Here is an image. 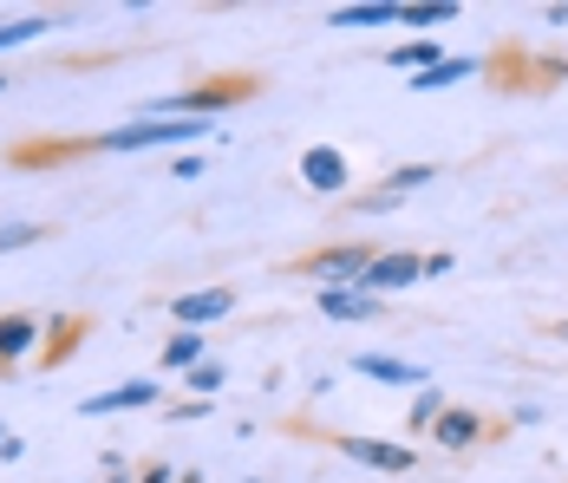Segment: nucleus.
<instances>
[{
  "label": "nucleus",
  "mask_w": 568,
  "mask_h": 483,
  "mask_svg": "<svg viewBox=\"0 0 568 483\" xmlns=\"http://www.w3.org/2000/svg\"><path fill=\"white\" fill-rule=\"evenodd\" d=\"M196 138H223L210 118H131V124H118V131H99V144L92 151H105V158H138V151H183V144H196Z\"/></svg>",
  "instance_id": "nucleus-1"
},
{
  "label": "nucleus",
  "mask_w": 568,
  "mask_h": 483,
  "mask_svg": "<svg viewBox=\"0 0 568 483\" xmlns=\"http://www.w3.org/2000/svg\"><path fill=\"white\" fill-rule=\"evenodd\" d=\"M255 92V79H235V85H183V92H171V99H151V105L138 111V118H223L229 105H242Z\"/></svg>",
  "instance_id": "nucleus-2"
},
{
  "label": "nucleus",
  "mask_w": 568,
  "mask_h": 483,
  "mask_svg": "<svg viewBox=\"0 0 568 483\" xmlns=\"http://www.w3.org/2000/svg\"><path fill=\"white\" fill-rule=\"evenodd\" d=\"M373 242H334V249H314V255H301L294 269L307 274V281H321V288H359V274L373 269Z\"/></svg>",
  "instance_id": "nucleus-3"
},
{
  "label": "nucleus",
  "mask_w": 568,
  "mask_h": 483,
  "mask_svg": "<svg viewBox=\"0 0 568 483\" xmlns=\"http://www.w3.org/2000/svg\"><path fill=\"white\" fill-rule=\"evenodd\" d=\"M418 281H425V255H412V249H379V255H373V269L359 274V294L386 301V294L418 288Z\"/></svg>",
  "instance_id": "nucleus-4"
},
{
  "label": "nucleus",
  "mask_w": 568,
  "mask_h": 483,
  "mask_svg": "<svg viewBox=\"0 0 568 483\" xmlns=\"http://www.w3.org/2000/svg\"><path fill=\"white\" fill-rule=\"evenodd\" d=\"M301 183H307L314 197H346L353 163H346L341 144H307V151H301Z\"/></svg>",
  "instance_id": "nucleus-5"
},
{
  "label": "nucleus",
  "mask_w": 568,
  "mask_h": 483,
  "mask_svg": "<svg viewBox=\"0 0 568 483\" xmlns=\"http://www.w3.org/2000/svg\"><path fill=\"white\" fill-rule=\"evenodd\" d=\"M235 301H242L235 288H190V294H176V301H171V321L203 333V326L229 321V314H235Z\"/></svg>",
  "instance_id": "nucleus-6"
},
{
  "label": "nucleus",
  "mask_w": 568,
  "mask_h": 483,
  "mask_svg": "<svg viewBox=\"0 0 568 483\" xmlns=\"http://www.w3.org/2000/svg\"><path fill=\"white\" fill-rule=\"evenodd\" d=\"M164 392H158V379H124L112 392H99V399H79V419H112V412H151Z\"/></svg>",
  "instance_id": "nucleus-7"
},
{
  "label": "nucleus",
  "mask_w": 568,
  "mask_h": 483,
  "mask_svg": "<svg viewBox=\"0 0 568 483\" xmlns=\"http://www.w3.org/2000/svg\"><path fill=\"white\" fill-rule=\"evenodd\" d=\"M341 451L353 457V464L379 471V477H405V471L418 464V451H412V444H386V437H346Z\"/></svg>",
  "instance_id": "nucleus-8"
},
{
  "label": "nucleus",
  "mask_w": 568,
  "mask_h": 483,
  "mask_svg": "<svg viewBox=\"0 0 568 483\" xmlns=\"http://www.w3.org/2000/svg\"><path fill=\"white\" fill-rule=\"evenodd\" d=\"M477 72H484V59H477V53H445L438 66L412 72V79H405V92H452V85H464V79H477Z\"/></svg>",
  "instance_id": "nucleus-9"
},
{
  "label": "nucleus",
  "mask_w": 568,
  "mask_h": 483,
  "mask_svg": "<svg viewBox=\"0 0 568 483\" xmlns=\"http://www.w3.org/2000/svg\"><path fill=\"white\" fill-rule=\"evenodd\" d=\"M314 308H321L327 321H379V314H386V301H373V294H359V288H314Z\"/></svg>",
  "instance_id": "nucleus-10"
},
{
  "label": "nucleus",
  "mask_w": 568,
  "mask_h": 483,
  "mask_svg": "<svg viewBox=\"0 0 568 483\" xmlns=\"http://www.w3.org/2000/svg\"><path fill=\"white\" fill-rule=\"evenodd\" d=\"M40 340H47V326L33 321V314H0V366L33 360V353H40Z\"/></svg>",
  "instance_id": "nucleus-11"
},
{
  "label": "nucleus",
  "mask_w": 568,
  "mask_h": 483,
  "mask_svg": "<svg viewBox=\"0 0 568 483\" xmlns=\"http://www.w3.org/2000/svg\"><path fill=\"white\" fill-rule=\"evenodd\" d=\"M353 373H359V379H379V385H432V373H425V366L393 360V353H353Z\"/></svg>",
  "instance_id": "nucleus-12"
},
{
  "label": "nucleus",
  "mask_w": 568,
  "mask_h": 483,
  "mask_svg": "<svg viewBox=\"0 0 568 483\" xmlns=\"http://www.w3.org/2000/svg\"><path fill=\"white\" fill-rule=\"evenodd\" d=\"M432 437H438L445 451H470V444L484 437V412H470V405H445V419L432 425Z\"/></svg>",
  "instance_id": "nucleus-13"
},
{
  "label": "nucleus",
  "mask_w": 568,
  "mask_h": 483,
  "mask_svg": "<svg viewBox=\"0 0 568 483\" xmlns=\"http://www.w3.org/2000/svg\"><path fill=\"white\" fill-rule=\"evenodd\" d=\"M398 7L393 0H359V7H334L327 13V27H341V33H359V27H393Z\"/></svg>",
  "instance_id": "nucleus-14"
},
{
  "label": "nucleus",
  "mask_w": 568,
  "mask_h": 483,
  "mask_svg": "<svg viewBox=\"0 0 568 483\" xmlns=\"http://www.w3.org/2000/svg\"><path fill=\"white\" fill-rule=\"evenodd\" d=\"M203 346H210V340H203L196 326H176L158 360H164V373H196V366H203Z\"/></svg>",
  "instance_id": "nucleus-15"
},
{
  "label": "nucleus",
  "mask_w": 568,
  "mask_h": 483,
  "mask_svg": "<svg viewBox=\"0 0 568 483\" xmlns=\"http://www.w3.org/2000/svg\"><path fill=\"white\" fill-rule=\"evenodd\" d=\"M438 59H445V47H438V40H418V33L398 40V47H386V66H393V72H425V66H438Z\"/></svg>",
  "instance_id": "nucleus-16"
},
{
  "label": "nucleus",
  "mask_w": 568,
  "mask_h": 483,
  "mask_svg": "<svg viewBox=\"0 0 568 483\" xmlns=\"http://www.w3.org/2000/svg\"><path fill=\"white\" fill-rule=\"evenodd\" d=\"M445 20H457V0H405L398 7V27H418V40H425V27H445Z\"/></svg>",
  "instance_id": "nucleus-17"
},
{
  "label": "nucleus",
  "mask_w": 568,
  "mask_h": 483,
  "mask_svg": "<svg viewBox=\"0 0 568 483\" xmlns=\"http://www.w3.org/2000/svg\"><path fill=\"white\" fill-rule=\"evenodd\" d=\"M432 177H438V163H398V170H386V177H379V190L405 203V197H412V190H425Z\"/></svg>",
  "instance_id": "nucleus-18"
},
{
  "label": "nucleus",
  "mask_w": 568,
  "mask_h": 483,
  "mask_svg": "<svg viewBox=\"0 0 568 483\" xmlns=\"http://www.w3.org/2000/svg\"><path fill=\"white\" fill-rule=\"evenodd\" d=\"M59 20L53 13H20V20H7V27H0V53H7V47H33V40H40V33H53Z\"/></svg>",
  "instance_id": "nucleus-19"
},
{
  "label": "nucleus",
  "mask_w": 568,
  "mask_h": 483,
  "mask_svg": "<svg viewBox=\"0 0 568 483\" xmlns=\"http://www.w3.org/2000/svg\"><path fill=\"white\" fill-rule=\"evenodd\" d=\"M438 419H445V392H438V385H418V399H412L405 425H412V431H432Z\"/></svg>",
  "instance_id": "nucleus-20"
},
{
  "label": "nucleus",
  "mask_w": 568,
  "mask_h": 483,
  "mask_svg": "<svg viewBox=\"0 0 568 483\" xmlns=\"http://www.w3.org/2000/svg\"><path fill=\"white\" fill-rule=\"evenodd\" d=\"M33 242H47V222H0V255H20Z\"/></svg>",
  "instance_id": "nucleus-21"
},
{
  "label": "nucleus",
  "mask_w": 568,
  "mask_h": 483,
  "mask_svg": "<svg viewBox=\"0 0 568 483\" xmlns=\"http://www.w3.org/2000/svg\"><path fill=\"white\" fill-rule=\"evenodd\" d=\"M190 379V392H203V399H210V392H223V360H203V366H196V373H183Z\"/></svg>",
  "instance_id": "nucleus-22"
},
{
  "label": "nucleus",
  "mask_w": 568,
  "mask_h": 483,
  "mask_svg": "<svg viewBox=\"0 0 568 483\" xmlns=\"http://www.w3.org/2000/svg\"><path fill=\"white\" fill-rule=\"evenodd\" d=\"M398 197H386V190H373V197H359V215H393Z\"/></svg>",
  "instance_id": "nucleus-23"
},
{
  "label": "nucleus",
  "mask_w": 568,
  "mask_h": 483,
  "mask_svg": "<svg viewBox=\"0 0 568 483\" xmlns=\"http://www.w3.org/2000/svg\"><path fill=\"white\" fill-rule=\"evenodd\" d=\"M176 425H190V419H210V399H190V405H171Z\"/></svg>",
  "instance_id": "nucleus-24"
},
{
  "label": "nucleus",
  "mask_w": 568,
  "mask_h": 483,
  "mask_svg": "<svg viewBox=\"0 0 568 483\" xmlns=\"http://www.w3.org/2000/svg\"><path fill=\"white\" fill-rule=\"evenodd\" d=\"M457 262L452 255H445V249H438V255H425V281H445V274H452Z\"/></svg>",
  "instance_id": "nucleus-25"
},
{
  "label": "nucleus",
  "mask_w": 568,
  "mask_h": 483,
  "mask_svg": "<svg viewBox=\"0 0 568 483\" xmlns=\"http://www.w3.org/2000/svg\"><path fill=\"white\" fill-rule=\"evenodd\" d=\"M138 483H176V471H171V464H144V477H138Z\"/></svg>",
  "instance_id": "nucleus-26"
},
{
  "label": "nucleus",
  "mask_w": 568,
  "mask_h": 483,
  "mask_svg": "<svg viewBox=\"0 0 568 483\" xmlns=\"http://www.w3.org/2000/svg\"><path fill=\"white\" fill-rule=\"evenodd\" d=\"M105 483H131V477H124V471H105Z\"/></svg>",
  "instance_id": "nucleus-27"
},
{
  "label": "nucleus",
  "mask_w": 568,
  "mask_h": 483,
  "mask_svg": "<svg viewBox=\"0 0 568 483\" xmlns=\"http://www.w3.org/2000/svg\"><path fill=\"white\" fill-rule=\"evenodd\" d=\"M556 340H562V346H568V321H556Z\"/></svg>",
  "instance_id": "nucleus-28"
},
{
  "label": "nucleus",
  "mask_w": 568,
  "mask_h": 483,
  "mask_svg": "<svg viewBox=\"0 0 568 483\" xmlns=\"http://www.w3.org/2000/svg\"><path fill=\"white\" fill-rule=\"evenodd\" d=\"M0 92H7V72H0Z\"/></svg>",
  "instance_id": "nucleus-29"
},
{
  "label": "nucleus",
  "mask_w": 568,
  "mask_h": 483,
  "mask_svg": "<svg viewBox=\"0 0 568 483\" xmlns=\"http://www.w3.org/2000/svg\"><path fill=\"white\" fill-rule=\"evenodd\" d=\"M0 444H7V425H0Z\"/></svg>",
  "instance_id": "nucleus-30"
},
{
  "label": "nucleus",
  "mask_w": 568,
  "mask_h": 483,
  "mask_svg": "<svg viewBox=\"0 0 568 483\" xmlns=\"http://www.w3.org/2000/svg\"><path fill=\"white\" fill-rule=\"evenodd\" d=\"M248 483H262V477H248Z\"/></svg>",
  "instance_id": "nucleus-31"
}]
</instances>
